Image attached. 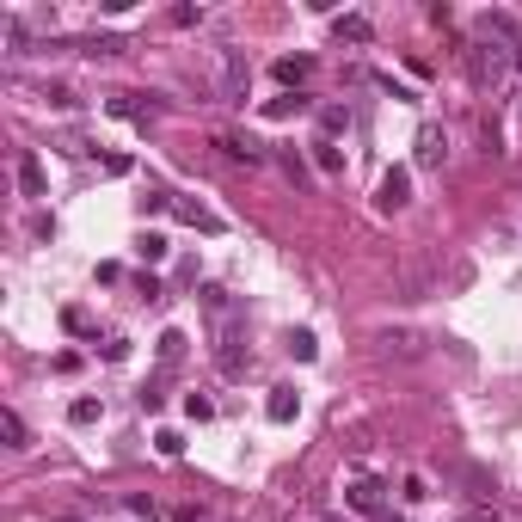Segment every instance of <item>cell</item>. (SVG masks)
<instances>
[{"instance_id":"ba28073f","label":"cell","mask_w":522,"mask_h":522,"mask_svg":"<svg viewBox=\"0 0 522 522\" xmlns=\"http://www.w3.org/2000/svg\"><path fill=\"white\" fill-rule=\"evenodd\" d=\"M345 504H350V510H363V517H382V504H387V486H382V480H369V473H363V480H356V486L345 491Z\"/></svg>"},{"instance_id":"d4e9b609","label":"cell","mask_w":522,"mask_h":522,"mask_svg":"<svg viewBox=\"0 0 522 522\" xmlns=\"http://www.w3.org/2000/svg\"><path fill=\"white\" fill-rule=\"evenodd\" d=\"M277 160H283V173L295 178V184H308V166H302V154H295V148H283Z\"/></svg>"},{"instance_id":"ac0fdd59","label":"cell","mask_w":522,"mask_h":522,"mask_svg":"<svg viewBox=\"0 0 522 522\" xmlns=\"http://www.w3.org/2000/svg\"><path fill=\"white\" fill-rule=\"evenodd\" d=\"M289 356H295V363H313V356H320V338H313L308 326H295V332H289Z\"/></svg>"},{"instance_id":"83f0119b","label":"cell","mask_w":522,"mask_h":522,"mask_svg":"<svg viewBox=\"0 0 522 522\" xmlns=\"http://www.w3.org/2000/svg\"><path fill=\"white\" fill-rule=\"evenodd\" d=\"M62 326H68V332H93V320H86V308H68V313H62Z\"/></svg>"},{"instance_id":"5b68a950","label":"cell","mask_w":522,"mask_h":522,"mask_svg":"<svg viewBox=\"0 0 522 522\" xmlns=\"http://www.w3.org/2000/svg\"><path fill=\"white\" fill-rule=\"evenodd\" d=\"M406 203H412V173H406V166H387L382 191H375V209H382V215H400Z\"/></svg>"},{"instance_id":"ffe728a7","label":"cell","mask_w":522,"mask_h":522,"mask_svg":"<svg viewBox=\"0 0 522 522\" xmlns=\"http://www.w3.org/2000/svg\"><path fill=\"white\" fill-rule=\"evenodd\" d=\"M308 111V99L302 93H283V99H265V117H302Z\"/></svg>"},{"instance_id":"9c48e42d","label":"cell","mask_w":522,"mask_h":522,"mask_svg":"<svg viewBox=\"0 0 522 522\" xmlns=\"http://www.w3.org/2000/svg\"><path fill=\"white\" fill-rule=\"evenodd\" d=\"M265 418H271V424H295V418H302V393H295L289 382L271 387V400H265Z\"/></svg>"},{"instance_id":"484cf974","label":"cell","mask_w":522,"mask_h":522,"mask_svg":"<svg viewBox=\"0 0 522 522\" xmlns=\"http://www.w3.org/2000/svg\"><path fill=\"white\" fill-rule=\"evenodd\" d=\"M184 418H197V424H203V418H215V406H209L203 393H184Z\"/></svg>"},{"instance_id":"f546056e","label":"cell","mask_w":522,"mask_h":522,"mask_svg":"<svg viewBox=\"0 0 522 522\" xmlns=\"http://www.w3.org/2000/svg\"><path fill=\"white\" fill-rule=\"evenodd\" d=\"M320 522H350V517H320Z\"/></svg>"},{"instance_id":"2e32d148","label":"cell","mask_w":522,"mask_h":522,"mask_svg":"<svg viewBox=\"0 0 522 522\" xmlns=\"http://www.w3.org/2000/svg\"><path fill=\"white\" fill-rule=\"evenodd\" d=\"M0 436H6V449H32V430H25V418L13 412V406L0 412Z\"/></svg>"},{"instance_id":"7402d4cb","label":"cell","mask_w":522,"mask_h":522,"mask_svg":"<svg viewBox=\"0 0 522 522\" xmlns=\"http://www.w3.org/2000/svg\"><path fill=\"white\" fill-rule=\"evenodd\" d=\"M99 412H104L99 400H93V393H80V400L68 406V424H99Z\"/></svg>"},{"instance_id":"30bf717a","label":"cell","mask_w":522,"mask_h":522,"mask_svg":"<svg viewBox=\"0 0 522 522\" xmlns=\"http://www.w3.org/2000/svg\"><path fill=\"white\" fill-rule=\"evenodd\" d=\"M332 37H338V43H369L375 25H369L363 13H338V19H332Z\"/></svg>"},{"instance_id":"8992f818","label":"cell","mask_w":522,"mask_h":522,"mask_svg":"<svg viewBox=\"0 0 522 522\" xmlns=\"http://www.w3.org/2000/svg\"><path fill=\"white\" fill-rule=\"evenodd\" d=\"M418 166H424V173H443V166H449V130H443V123H424V130H418Z\"/></svg>"},{"instance_id":"8fae6325","label":"cell","mask_w":522,"mask_h":522,"mask_svg":"<svg viewBox=\"0 0 522 522\" xmlns=\"http://www.w3.org/2000/svg\"><path fill=\"white\" fill-rule=\"evenodd\" d=\"M111 117H130V123H148L154 117V104H141V93H117V99H104Z\"/></svg>"},{"instance_id":"44dd1931","label":"cell","mask_w":522,"mask_h":522,"mask_svg":"<svg viewBox=\"0 0 522 522\" xmlns=\"http://www.w3.org/2000/svg\"><path fill=\"white\" fill-rule=\"evenodd\" d=\"M136 252H141V265H160V258H166L173 246H166V234H141V240H136Z\"/></svg>"},{"instance_id":"4fadbf2b","label":"cell","mask_w":522,"mask_h":522,"mask_svg":"<svg viewBox=\"0 0 522 522\" xmlns=\"http://www.w3.org/2000/svg\"><path fill=\"white\" fill-rule=\"evenodd\" d=\"M350 130V104H320V141L345 136Z\"/></svg>"},{"instance_id":"cb8c5ba5","label":"cell","mask_w":522,"mask_h":522,"mask_svg":"<svg viewBox=\"0 0 522 522\" xmlns=\"http://www.w3.org/2000/svg\"><path fill=\"white\" fill-rule=\"evenodd\" d=\"M154 449L166 454V461H178V454H184V436H178V430H160V436H154Z\"/></svg>"},{"instance_id":"d6986e66","label":"cell","mask_w":522,"mask_h":522,"mask_svg":"<svg viewBox=\"0 0 522 522\" xmlns=\"http://www.w3.org/2000/svg\"><path fill=\"white\" fill-rule=\"evenodd\" d=\"M184 345H191V338H184V332H160V363H166V369H178V363H184Z\"/></svg>"},{"instance_id":"6da1fadb","label":"cell","mask_w":522,"mask_h":522,"mask_svg":"<svg viewBox=\"0 0 522 522\" xmlns=\"http://www.w3.org/2000/svg\"><path fill=\"white\" fill-rule=\"evenodd\" d=\"M203 313H209V338H215V369H221V375H240L246 369V313L234 308V295H228V289H215V283H209L203 289Z\"/></svg>"},{"instance_id":"7a4b0ae2","label":"cell","mask_w":522,"mask_h":522,"mask_svg":"<svg viewBox=\"0 0 522 522\" xmlns=\"http://www.w3.org/2000/svg\"><path fill=\"white\" fill-rule=\"evenodd\" d=\"M209 74H215V99L246 104V86H252V62H246V50H234V43L209 50Z\"/></svg>"},{"instance_id":"4316f807","label":"cell","mask_w":522,"mask_h":522,"mask_svg":"<svg viewBox=\"0 0 522 522\" xmlns=\"http://www.w3.org/2000/svg\"><path fill=\"white\" fill-rule=\"evenodd\" d=\"M99 173H104V178H123V173H130V154H104Z\"/></svg>"},{"instance_id":"277c9868","label":"cell","mask_w":522,"mask_h":522,"mask_svg":"<svg viewBox=\"0 0 522 522\" xmlns=\"http://www.w3.org/2000/svg\"><path fill=\"white\" fill-rule=\"evenodd\" d=\"M461 62H467V80H473V86H480V93H486L491 80H498V74H504V56H498V50H491V43H467V50H461Z\"/></svg>"},{"instance_id":"52a82bcc","label":"cell","mask_w":522,"mask_h":522,"mask_svg":"<svg viewBox=\"0 0 522 522\" xmlns=\"http://www.w3.org/2000/svg\"><path fill=\"white\" fill-rule=\"evenodd\" d=\"M215 148H221L228 160H246V166H265V160H271V154H265V141L240 136V130H221V136H215Z\"/></svg>"},{"instance_id":"7c38bea8","label":"cell","mask_w":522,"mask_h":522,"mask_svg":"<svg viewBox=\"0 0 522 522\" xmlns=\"http://www.w3.org/2000/svg\"><path fill=\"white\" fill-rule=\"evenodd\" d=\"M173 215H178V221H191V228H203V234H221V215L203 209V203H178V197H173Z\"/></svg>"},{"instance_id":"f1b7e54d","label":"cell","mask_w":522,"mask_h":522,"mask_svg":"<svg viewBox=\"0 0 522 522\" xmlns=\"http://www.w3.org/2000/svg\"><path fill=\"white\" fill-rule=\"evenodd\" d=\"M510 68H517V74H522V50H517V56H510Z\"/></svg>"},{"instance_id":"603a6c76","label":"cell","mask_w":522,"mask_h":522,"mask_svg":"<svg viewBox=\"0 0 522 522\" xmlns=\"http://www.w3.org/2000/svg\"><path fill=\"white\" fill-rule=\"evenodd\" d=\"M382 345L400 350V356H418V350H424V338H418V332H382Z\"/></svg>"},{"instance_id":"e0dca14e","label":"cell","mask_w":522,"mask_h":522,"mask_svg":"<svg viewBox=\"0 0 522 522\" xmlns=\"http://www.w3.org/2000/svg\"><path fill=\"white\" fill-rule=\"evenodd\" d=\"M19 191L25 197H43V160L37 154H19Z\"/></svg>"},{"instance_id":"4dcf8cb0","label":"cell","mask_w":522,"mask_h":522,"mask_svg":"<svg viewBox=\"0 0 522 522\" xmlns=\"http://www.w3.org/2000/svg\"><path fill=\"white\" fill-rule=\"evenodd\" d=\"M387 522H400V517H387Z\"/></svg>"},{"instance_id":"9a60e30c","label":"cell","mask_w":522,"mask_h":522,"mask_svg":"<svg viewBox=\"0 0 522 522\" xmlns=\"http://www.w3.org/2000/svg\"><path fill=\"white\" fill-rule=\"evenodd\" d=\"M313 166L326 178H338L345 173V148H338V141H313Z\"/></svg>"},{"instance_id":"5bb4252c","label":"cell","mask_w":522,"mask_h":522,"mask_svg":"<svg viewBox=\"0 0 522 522\" xmlns=\"http://www.w3.org/2000/svg\"><path fill=\"white\" fill-rule=\"evenodd\" d=\"M271 74H277L283 86H302V80H313V56H283Z\"/></svg>"},{"instance_id":"3957f363","label":"cell","mask_w":522,"mask_h":522,"mask_svg":"<svg viewBox=\"0 0 522 522\" xmlns=\"http://www.w3.org/2000/svg\"><path fill=\"white\" fill-rule=\"evenodd\" d=\"M473 43H504V50H522V19H517V13L486 6V13L473 19Z\"/></svg>"}]
</instances>
